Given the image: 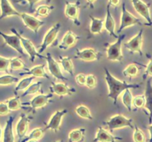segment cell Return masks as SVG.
<instances>
[{"label":"cell","mask_w":152,"mask_h":142,"mask_svg":"<svg viewBox=\"0 0 152 142\" xmlns=\"http://www.w3.org/2000/svg\"><path fill=\"white\" fill-rule=\"evenodd\" d=\"M104 70H105V79L108 88V97L113 101L114 104H117L118 97L125 90L127 89H135L140 87L139 84H129L126 81L117 79L106 67H104Z\"/></svg>","instance_id":"cell-1"},{"label":"cell","mask_w":152,"mask_h":142,"mask_svg":"<svg viewBox=\"0 0 152 142\" xmlns=\"http://www.w3.org/2000/svg\"><path fill=\"white\" fill-rule=\"evenodd\" d=\"M105 124L108 127V130L110 132L124 127H130L131 129L134 128L132 118H127L122 114H116L113 115L106 122H105Z\"/></svg>","instance_id":"cell-2"},{"label":"cell","mask_w":152,"mask_h":142,"mask_svg":"<svg viewBox=\"0 0 152 142\" xmlns=\"http://www.w3.org/2000/svg\"><path fill=\"white\" fill-rule=\"evenodd\" d=\"M135 25H145L139 18L134 16L132 13H131L129 10L126 9V4L123 3L122 5V13H121V19H120V25L119 30H117V33L120 34L122 31L126 28L133 26Z\"/></svg>","instance_id":"cell-3"},{"label":"cell","mask_w":152,"mask_h":142,"mask_svg":"<svg viewBox=\"0 0 152 142\" xmlns=\"http://www.w3.org/2000/svg\"><path fill=\"white\" fill-rule=\"evenodd\" d=\"M125 35L119 36L118 38L114 43L109 44L106 49L107 59L111 62H122L123 55L122 53V42Z\"/></svg>","instance_id":"cell-4"},{"label":"cell","mask_w":152,"mask_h":142,"mask_svg":"<svg viewBox=\"0 0 152 142\" xmlns=\"http://www.w3.org/2000/svg\"><path fill=\"white\" fill-rule=\"evenodd\" d=\"M10 31H11L13 34H16V35H17L18 36H19V39H20L21 41V43H22V47H23L24 50L26 51V53H28V56H29L31 62H34V59H36V57L46 59V56H44L42 54H39V53H38V51H37V50H36L35 48V46L34 45V44H33L32 41H31V40L22 36L21 34H19V33H18V31L16 30L15 28H10Z\"/></svg>","instance_id":"cell-5"},{"label":"cell","mask_w":152,"mask_h":142,"mask_svg":"<svg viewBox=\"0 0 152 142\" xmlns=\"http://www.w3.org/2000/svg\"><path fill=\"white\" fill-rule=\"evenodd\" d=\"M60 27L61 24L59 22H57L47 31L44 38H43L42 43L38 50V53L39 54L42 53L56 40L58 33H59V29H60Z\"/></svg>","instance_id":"cell-6"},{"label":"cell","mask_w":152,"mask_h":142,"mask_svg":"<svg viewBox=\"0 0 152 142\" xmlns=\"http://www.w3.org/2000/svg\"><path fill=\"white\" fill-rule=\"evenodd\" d=\"M132 3L137 13L146 21L147 25L151 26L152 19L150 11V4L145 3L142 0H132Z\"/></svg>","instance_id":"cell-7"},{"label":"cell","mask_w":152,"mask_h":142,"mask_svg":"<svg viewBox=\"0 0 152 142\" xmlns=\"http://www.w3.org/2000/svg\"><path fill=\"white\" fill-rule=\"evenodd\" d=\"M68 112V109H61V110L55 111L49 119L47 125L45 127V130H51L54 133H57L60 130L62 124V118Z\"/></svg>","instance_id":"cell-8"},{"label":"cell","mask_w":152,"mask_h":142,"mask_svg":"<svg viewBox=\"0 0 152 142\" xmlns=\"http://www.w3.org/2000/svg\"><path fill=\"white\" fill-rule=\"evenodd\" d=\"M142 35H143V30H140L136 36L132 37L129 41L125 43V47L132 53H138L140 56H142Z\"/></svg>","instance_id":"cell-9"},{"label":"cell","mask_w":152,"mask_h":142,"mask_svg":"<svg viewBox=\"0 0 152 142\" xmlns=\"http://www.w3.org/2000/svg\"><path fill=\"white\" fill-rule=\"evenodd\" d=\"M80 2L77 1L76 2L71 3L66 1L65 7V15L68 19H71L74 24L78 26L80 25V19H79V14H80Z\"/></svg>","instance_id":"cell-10"},{"label":"cell","mask_w":152,"mask_h":142,"mask_svg":"<svg viewBox=\"0 0 152 142\" xmlns=\"http://www.w3.org/2000/svg\"><path fill=\"white\" fill-rule=\"evenodd\" d=\"M102 53L96 51L93 48H85L83 50H77L74 57L86 62L97 61L102 58Z\"/></svg>","instance_id":"cell-11"},{"label":"cell","mask_w":152,"mask_h":142,"mask_svg":"<svg viewBox=\"0 0 152 142\" xmlns=\"http://www.w3.org/2000/svg\"><path fill=\"white\" fill-rule=\"evenodd\" d=\"M0 36L4 39V44H7L10 47L14 49L16 52H18L22 56H25V53L24 52V48L22 47L20 39H19V36L17 35H16V34L9 35V34H6L0 31Z\"/></svg>","instance_id":"cell-12"},{"label":"cell","mask_w":152,"mask_h":142,"mask_svg":"<svg viewBox=\"0 0 152 142\" xmlns=\"http://www.w3.org/2000/svg\"><path fill=\"white\" fill-rule=\"evenodd\" d=\"M46 61L48 63V69L50 73L57 79L62 80V81H68V78H65L61 71L59 63L52 57L50 53H47L46 55Z\"/></svg>","instance_id":"cell-13"},{"label":"cell","mask_w":152,"mask_h":142,"mask_svg":"<svg viewBox=\"0 0 152 142\" xmlns=\"http://www.w3.org/2000/svg\"><path fill=\"white\" fill-rule=\"evenodd\" d=\"M20 17L23 21L25 26L31 29L36 34L38 33L39 29L45 24V22L27 13H21Z\"/></svg>","instance_id":"cell-14"},{"label":"cell","mask_w":152,"mask_h":142,"mask_svg":"<svg viewBox=\"0 0 152 142\" xmlns=\"http://www.w3.org/2000/svg\"><path fill=\"white\" fill-rule=\"evenodd\" d=\"M123 139L122 137L113 135L108 130L102 127H99L93 141L94 142H118Z\"/></svg>","instance_id":"cell-15"},{"label":"cell","mask_w":152,"mask_h":142,"mask_svg":"<svg viewBox=\"0 0 152 142\" xmlns=\"http://www.w3.org/2000/svg\"><path fill=\"white\" fill-rule=\"evenodd\" d=\"M31 120V118H29L26 114L21 113L19 121L16 126V133L19 138V142H21V141L26 136Z\"/></svg>","instance_id":"cell-16"},{"label":"cell","mask_w":152,"mask_h":142,"mask_svg":"<svg viewBox=\"0 0 152 142\" xmlns=\"http://www.w3.org/2000/svg\"><path fill=\"white\" fill-rule=\"evenodd\" d=\"M49 89H50V93L57 95L59 96L72 95L73 93L77 92L74 87H68L66 84L62 82L55 83L53 81H51Z\"/></svg>","instance_id":"cell-17"},{"label":"cell","mask_w":152,"mask_h":142,"mask_svg":"<svg viewBox=\"0 0 152 142\" xmlns=\"http://www.w3.org/2000/svg\"><path fill=\"white\" fill-rule=\"evenodd\" d=\"M79 38L80 37L76 35L74 32L71 30H68L64 35L60 44L58 46V48L62 50H68L70 47H72L75 45Z\"/></svg>","instance_id":"cell-18"},{"label":"cell","mask_w":152,"mask_h":142,"mask_svg":"<svg viewBox=\"0 0 152 142\" xmlns=\"http://www.w3.org/2000/svg\"><path fill=\"white\" fill-rule=\"evenodd\" d=\"M0 19H5L12 16H17L20 17L21 13L13 7L9 0H0Z\"/></svg>","instance_id":"cell-19"},{"label":"cell","mask_w":152,"mask_h":142,"mask_svg":"<svg viewBox=\"0 0 152 142\" xmlns=\"http://www.w3.org/2000/svg\"><path fill=\"white\" fill-rule=\"evenodd\" d=\"M53 98V93H49V94H39L33 98L31 101L28 103L24 104H28L33 109H38V108L43 107L45 106L48 102L50 101V99Z\"/></svg>","instance_id":"cell-20"},{"label":"cell","mask_w":152,"mask_h":142,"mask_svg":"<svg viewBox=\"0 0 152 142\" xmlns=\"http://www.w3.org/2000/svg\"><path fill=\"white\" fill-rule=\"evenodd\" d=\"M110 7L111 6L108 4L106 10V16H105V22H104V28L108 31L110 36H114L116 38H118L119 36H117V33H116V22L114 17L111 15V11H110Z\"/></svg>","instance_id":"cell-21"},{"label":"cell","mask_w":152,"mask_h":142,"mask_svg":"<svg viewBox=\"0 0 152 142\" xmlns=\"http://www.w3.org/2000/svg\"><path fill=\"white\" fill-rule=\"evenodd\" d=\"M45 65L44 64H39L37 66H34L31 68H26L25 71L20 72L19 75H31V76L34 77H39V78H45L47 79L50 80V77L46 73L45 71Z\"/></svg>","instance_id":"cell-22"},{"label":"cell","mask_w":152,"mask_h":142,"mask_svg":"<svg viewBox=\"0 0 152 142\" xmlns=\"http://www.w3.org/2000/svg\"><path fill=\"white\" fill-rule=\"evenodd\" d=\"M14 116L11 115L6 121L2 135V142H15V137L13 134V123Z\"/></svg>","instance_id":"cell-23"},{"label":"cell","mask_w":152,"mask_h":142,"mask_svg":"<svg viewBox=\"0 0 152 142\" xmlns=\"http://www.w3.org/2000/svg\"><path fill=\"white\" fill-rule=\"evenodd\" d=\"M144 95L146 99L145 108H146L147 110L149 112V124H152V85L150 80H148L147 82Z\"/></svg>","instance_id":"cell-24"},{"label":"cell","mask_w":152,"mask_h":142,"mask_svg":"<svg viewBox=\"0 0 152 142\" xmlns=\"http://www.w3.org/2000/svg\"><path fill=\"white\" fill-rule=\"evenodd\" d=\"M86 128L74 129L68 134V141L69 142H83L85 140L86 136Z\"/></svg>","instance_id":"cell-25"},{"label":"cell","mask_w":152,"mask_h":142,"mask_svg":"<svg viewBox=\"0 0 152 142\" xmlns=\"http://www.w3.org/2000/svg\"><path fill=\"white\" fill-rule=\"evenodd\" d=\"M91 18V25H90V31L92 34L96 35L102 33V29L104 27V22L105 20L101 19H97L96 17H94L93 16L90 15Z\"/></svg>","instance_id":"cell-26"},{"label":"cell","mask_w":152,"mask_h":142,"mask_svg":"<svg viewBox=\"0 0 152 142\" xmlns=\"http://www.w3.org/2000/svg\"><path fill=\"white\" fill-rule=\"evenodd\" d=\"M45 129L40 128V127H37V128H34V130H31L29 134L28 135L25 136L21 142H28L30 140H39V139L42 138L45 134Z\"/></svg>","instance_id":"cell-27"},{"label":"cell","mask_w":152,"mask_h":142,"mask_svg":"<svg viewBox=\"0 0 152 142\" xmlns=\"http://www.w3.org/2000/svg\"><path fill=\"white\" fill-rule=\"evenodd\" d=\"M59 63L61 64L62 68L65 70V71H66V72H68V73H69L71 75H74V67L71 58L68 57V56H59Z\"/></svg>","instance_id":"cell-28"},{"label":"cell","mask_w":152,"mask_h":142,"mask_svg":"<svg viewBox=\"0 0 152 142\" xmlns=\"http://www.w3.org/2000/svg\"><path fill=\"white\" fill-rule=\"evenodd\" d=\"M75 112L77 115L82 118H85V119L88 120H93V116L91 115L90 109L87 107L86 106L83 104H80L76 107Z\"/></svg>","instance_id":"cell-29"},{"label":"cell","mask_w":152,"mask_h":142,"mask_svg":"<svg viewBox=\"0 0 152 142\" xmlns=\"http://www.w3.org/2000/svg\"><path fill=\"white\" fill-rule=\"evenodd\" d=\"M35 78L36 77L34 76H29L22 78L16 84V87H15V92L16 93V92L22 91V90H24V91L26 90L28 88V87L32 84L33 81L35 79Z\"/></svg>","instance_id":"cell-30"},{"label":"cell","mask_w":152,"mask_h":142,"mask_svg":"<svg viewBox=\"0 0 152 142\" xmlns=\"http://www.w3.org/2000/svg\"><path fill=\"white\" fill-rule=\"evenodd\" d=\"M133 99L134 97L132 96V93L131 92L130 89H127L124 91V93L122 97L123 104L126 106L129 111H132V104H133Z\"/></svg>","instance_id":"cell-31"},{"label":"cell","mask_w":152,"mask_h":142,"mask_svg":"<svg viewBox=\"0 0 152 142\" xmlns=\"http://www.w3.org/2000/svg\"><path fill=\"white\" fill-rule=\"evenodd\" d=\"M54 9V6L47 5V4H42L38 6L35 10V14L37 16L46 17L50 14L52 10Z\"/></svg>","instance_id":"cell-32"},{"label":"cell","mask_w":152,"mask_h":142,"mask_svg":"<svg viewBox=\"0 0 152 142\" xmlns=\"http://www.w3.org/2000/svg\"><path fill=\"white\" fill-rule=\"evenodd\" d=\"M5 102L7 103L10 111H16L22 108V104L21 103L19 96H14V97L10 98V99H7Z\"/></svg>","instance_id":"cell-33"},{"label":"cell","mask_w":152,"mask_h":142,"mask_svg":"<svg viewBox=\"0 0 152 142\" xmlns=\"http://www.w3.org/2000/svg\"><path fill=\"white\" fill-rule=\"evenodd\" d=\"M10 70H25L26 66L23 61L19 57L12 58L10 60Z\"/></svg>","instance_id":"cell-34"},{"label":"cell","mask_w":152,"mask_h":142,"mask_svg":"<svg viewBox=\"0 0 152 142\" xmlns=\"http://www.w3.org/2000/svg\"><path fill=\"white\" fill-rule=\"evenodd\" d=\"M139 72V68L135 64H130L123 71V75L126 77H135Z\"/></svg>","instance_id":"cell-35"},{"label":"cell","mask_w":152,"mask_h":142,"mask_svg":"<svg viewBox=\"0 0 152 142\" xmlns=\"http://www.w3.org/2000/svg\"><path fill=\"white\" fill-rule=\"evenodd\" d=\"M41 87L42 82H40V81H36V82L32 83V84L28 87V88L24 91V93H22L21 97H25V96H28V95L37 94V93L40 90Z\"/></svg>","instance_id":"cell-36"},{"label":"cell","mask_w":152,"mask_h":142,"mask_svg":"<svg viewBox=\"0 0 152 142\" xmlns=\"http://www.w3.org/2000/svg\"><path fill=\"white\" fill-rule=\"evenodd\" d=\"M19 81V78L12 75H4L0 76V85H10V84L18 83Z\"/></svg>","instance_id":"cell-37"},{"label":"cell","mask_w":152,"mask_h":142,"mask_svg":"<svg viewBox=\"0 0 152 142\" xmlns=\"http://www.w3.org/2000/svg\"><path fill=\"white\" fill-rule=\"evenodd\" d=\"M133 140L134 142H146V138L141 129L134 127L133 133Z\"/></svg>","instance_id":"cell-38"},{"label":"cell","mask_w":152,"mask_h":142,"mask_svg":"<svg viewBox=\"0 0 152 142\" xmlns=\"http://www.w3.org/2000/svg\"><path fill=\"white\" fill-rule=\"evenodd\" d=\"M145 103H146V99H145V95L142 96H137L134 97L133 99V105L136 108H143L145 107Z\"/></svg>","instance_id":"cell-39"},{"label":"cell","mask_w":152,"mask_h":142,"mask_svg":"<svg viewBox=\"0 0 152 142\" xmlns=\"http://www.w3.org/2000/svg\"><path fill=\"white\" fill-rule=\"evenodd\" d=\"M97 84V80L96 76L93 74L88 75L86 77V86L89 89H94Z\"/></svg>","instance_id":"cell-40"},{"label":"cell","mask_w":152,"mask_h":142,"mask_svg":"<svg viewBox=\"0 0 152 142\" xmlns=\"http://www.w3.org/2000/svg\"><path fill=\"white\" fill-rule=\"evenodd\" d=\"M10 59L2 57L0 56V71L8 72V67L10 66Z\"/></svg>","instance_id":"cell-41"},{"label":"cell","mask_w":152,"mask_h":142,"mask_svg":"<svg viewBox=\"0 0 152 142\" xmlns=\"http://www.w3.org/2000/svg\"><path fill=\"white\" fill-rule=\"evenodd\" d=\"M86 77H87V75H85L84 73H79L76 75L75 80L79 85L86 86Z\"/></svg>","instance_id":"cell-42"},{"label":"cell","mask_w":152,"mask_h":142,"mask_svg":"<svg viewBox=\"0 0 152 142\" xmlns=\"http://www.w3.org/2000/svg\"><path fill=\"white\" fill-rule=\"evenodd\" d=\"M10 111L6 102H0V115H7L10 113Z\"/></svg>","instance_id":"cell-43"},{"label":"cell","mask_w":152,"mask_h":142,"mask_svg":"<svg viewBox=\"0 0 152 142\" xmlns=\"http://www.w3.org/2000/svg\"><path fill=\"white\" fill-rule=\"evenodd\" d=\"M40 0H17V1H16V3H24V2H28V4H29V6L30 7H31V9L32 10L33 7H34V4H36V3H37L38 1H39ZM46 1H48V2H50V0H45Z\"/></svg>","instance_id":"cell-44"},{"label":"cell","mask_w":152,"mask_h":142,"mask_svg":"<svg viewBox=\"0 0 152 142\" xmlns=\"http://www.w3.org/2000/svg\"><path fill=\"white\" fill-rule=\"evenodd\" d=\"M145 76H151L152 77V58H151L148 62V64L146 66V69H145V74H144V78Z\"/></svg>","instance_id":"cell-45"},{"label":"cell","mask_w":152,"mask_h":142,"mask_svg":"<svg viewBox=\"0 0 152 142\" xmlns=\"http://www.w3.org/2000/svg\"><path fill=\"white\" fill-rule=\"evenodd\" d=\"M120 0H108V4L110 6H114V7H116V6H118L120 4Z\"/></svg>","instance_id":"cell-46"},{"label":"cell","mask_w":152,"mask_h":142,"mask_svg":"<svg viewBox=\"0 0 152 142\" xmlns=\"http://www.w3.org/2000/svg\"><path fill=\"white\" fill-rule=\"evenodd\" d=\"M148 132H149V134H150L149 142H152V124H149V125L148 126Z\"/></svg>","instance_id":"cell-47"},{"label":"cell","mask_w":152,"mask_h":142,"mask_svg":"<svg viewBox=\"0 0 152 142\" xmlns=\"http://www.w3.org/2000/svg\"><path fill=\"white\" fill-rule=\"evenodd\" d=\"M86 1L89 6H91V7H93L94 4V2L96 1V0H86Z\"/></svg>","instance_id":"cell-48"},{"label":"cell","mask_w":152,"mask_h":142,"mask_svg":"<svg viewBox=\"0 0 152 142\" xmlns=\"http://www.w3.org/2000/svg\"><path fill=\"white\" fill-rule=\"evenodd\" d=\"M2 135H3V132H2V130H1V126H0V141H1V136H2Z\"/></svg>","instance_id":"cell-49"},{"label":"cell","mask_w":152,"mask_h":142,"mask_svg":"<svg viewBox=\"0 0 152 142\" xmlns=\"http://www.w3.org/2000/svg\"><path fill=\"white\" fill-rule=\"evenodd\" d=\"M28 142H38V141H37V140H30V141H28Z\"/></svg>","instance_id":"cell-50"},{"label":"cell","mask_w":152,"mask_h":142,"mask_svg":"<svg viewBox=\"0 0 152 142\" xmlns=\"http://www.w3.org/2000/svg\"><path fill=\"white\" fill-rule=\"evenodd\" d=\"M56 142H62V141H56Z\"/></svg>","instance_id":"cell-51"}]
</instances>
